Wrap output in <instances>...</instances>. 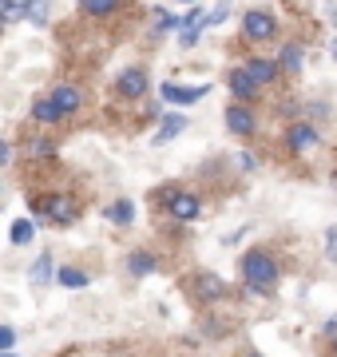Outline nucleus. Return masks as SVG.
<instances>
[{"label": "nucleus", "instance_id": "f257e3e1", "mask_svg": "<svg viewBox=\"0 0 337 357\" xmlns=\"http://www.w3.org/2000/svg\"><path fill=\"white\" fill-rule=\"evenodd\" d=\"M242 278H246L250 290L270 294L274 286H278V266H274V258L266 255V250H250V255L242 258Z\"/></svg>", "mask_w": 337, "mask_h": 357}, {"label": "nucleus", "instance_id": "f03ea898", "mask_svg": "<svg viewBox=\"0 0 337 357\" xmlns=\"http://www.w3.org/2000/svg\"><path fill=\"white\" fill-rule=\"evenodd\" d=\"M242 32H246L250 40H274L278 36V24H274L270 13H262V8H250L246 16H242Z\"/></svg>", "mask_w": 337, "mask_h": 357}, {"label": "nucleus", "instance_id": "7ed1b4c3", "mask_svg": "<svg viewBox=\"0 0 337 357\" xmlns=\"http://www.w3.org/2000/svg\"><path fill=\"white\" fill-rule=\"evenodd\" d=\"M163 203H167V211L179 218V222L198 218V195H191V191H167L163 195Z\"/></svg>", "mask_w": 337, "mask_h": 357}, {"label": "nucleus", "instance_id": "20e7f679", "mask_svg": "<svg viewBox=\"0 0 337 357\" xmlns=\"http://www.w3.org/2000/svg\"><path fill=\"white\" fill-rule=\"evenodd\" d=\"M322 143V135H318V128H310V123H294V128H285V151H310V147H318Z\"/></svg>", "mask_w": 337, "mask_h": 357}, {"label": "nucleus", "instance_id": "39448f33", "mask_svg": "<svg viewBox=\"0 0 337 357\" xmlns=\"http://www.w3.org/2000/svg\"><path fill=\"white\" fill-rule=\"evenodd\" d=\"M40 211L52 218V222H60V227H64V222H76V203L64 199V195H44V199H40Z\"/></svg>", "mask_w": 337, "mask_h": 357}, {"label": "nucleus", "instance_id": "423d86ee", "mask_svg": "<svg viewBox=\"0 0 337 357\" xmlns=\"http://www.w3.org/2000/svg\"><path fill=\"white\" fill-rule=\"evenodd\" d=\"M258 88L262 84L250 76V68H234L230 72V91H234V100L238 103H254L258 100Z\"/></svg>", "mask_w": 337, "mask_h": 357}, {"label": "nucleus", "instance_id": "0eeeda50", "mask_svg": "<svg viewBox=\"0 0 337 357\" xmlns=\"http://www.w3.org/2000/svg\"><path fill=\"white\" fill-rule=\"evenodd\" d=\"M116 91L127 96V100H143V96H147V76H143V68H127V72L116 79Z\"/></svg>", "mask_w": 337, "mask_h": 357}, {"label": "nucleus", "instance_id": "6e6552de", "mask_svg": "<svg viewBox=\"0 0 337 357\" xmlns=\"http://www.w3.org/2000/svg\"><path fill=\"white\" fill-rule=\"evenodd\" d=\"M195 294L203 298V302H219V298H226V282L219 278V274H195Z\"/></svg>", "mask_w": 337, "mask_h": 357}, {"label": "nucleus", "instance_id": "1a4fd4ad", "mask_svg": "<svg viewBox=\"0 0 337 357\" xmlns=\"http://www.w3.org/2000/svg\"><path fill=\"white\" fill-rule=\"evenodd\" d=\"M226 128H230L234 135H254V112L242 107V103H230V107H226Z\"/></svg>", "mask_w": 337, "mask_h": 357}, {"label": "nucleus", "instance_id": "9d476101", "mask_svg": "<svg viewBox=\"0 0 337 357\" xmlns=\"http://www.w3.org/2000/svg\"><path fill=\"white\" fill-rule=\"evenodd\" d=\"M159 96L167 103H195V100H203V96H210V88L207 84H198V88H179V84H163L159 88Z\"/></svg>", "mask_w": 337, "mask_h": 357}, {"label": "nucleus", "instance_id": "9b49d317", "mask_svg": "<svg viewBox=\"0 0 337 357\" xmlns=\"http://www.w3.org/2000/svg\"><path fill=\"white\" fill-rule=\"evenodd\" d=\"M278 68L290 72V76H298V72H301V44H298V40L282 44V52H278Z\"/></svg>", "mask_w": 337, "mask_h": 357}, {"label": "nucleus", "instance_id": "f8f14e48", "mask_svg": "<svg viewBox=\"0 0 337 357\" xmlns=\"http://www.w3.org/2000/svg\"><path fill=\"white\" fill-rule=\"evenodd\" d=\"M32 119H36V123H60V119H64V112H60V103L48 96V100L32 103Z\"/></svg>", "mask_w": 337, "mask_h": 357}, {"label": "nucleus", "instance_id": "ddd939ff", "mask_svg": "<svg viewBox=\"0 0 337 357\" xmlns=\"http://www.w3.org/2000/svg\"><path fill=\"white\" fill-rule=\"evenodd\" d=\"M127 270H131V274H139V278H143V274H155L159 258L147 255V250H131V255H127Z\"/></svg>", "mask_w": 337, "mask_h": 357}, {"label": "nucleus", "instance_id": "4468645a", "mask_svg": "<svg viewBox=\"0 0 337 357\" xmlns=\"http://www.w3.org/2000/svg\"><path fill=\"white\" fill-rule=\"evenodd\" d=\"M52 100L60 103V112H64V115H72V112H79V103H84V96H79V88L64 84V88H56V91H52Z\"/></svg>", "mask_w": 337, "mask_h": 357}, {"label": "nucleus", "instance_id": "2eb2a0df", "mask_svg": "<svg viewBox=\"0 0 337 357\" xmlns=\"http://www.w3.org/2000/svg\"><path fill=\"white\" fill-rule=\"evenodd\" d=\"M48 282H52V255H40L36 262H32V286L44 290Z\"/></svg>", "mask_w": 337, "mask_h": 357}, {"label": "nucleus", "instance_id": "dca6fc26", "mask_svg": "<svg viewBox=\"0 0 337 357\" xmlns=\"http://www.w3.org/2000/svg\"><path fill=\"white\" fill-rule=\"evenodd\" d=\"M182 128H187V119H182V115H167V119L159 123V135H155V143H171V139H175V135H179Z\"/></svg>", "mask_w": 337, "mask_h": 357}, {"label": "nucleus", "instance_id": "f3484780", "mask_svg": "<svg viewBox=\"0 0 337 357\" xmlns=\"http://www.w3.org/2000/svg\"><path fill=\"white\" fill-rule=\"evenodd\" d=\"M107 218H111L116 227H131V218H135V206H131L127 199H119V203L107 206Z\"/></svg>", "mask_w": 337, "mask_h": 357}, {"label": "nucleus", "instance_id": "a211bd4d", "mask_svg": "<svg viewBox=\"0 0 337 357\" xmlns=\"http://www.w3.org/2000/svg\"><path fill=\"white\" fill-rule=\"evenodd\" d=\"M246 68H250V76L258 79V84H270V79L278 76V72H282V68H278V64H270V60H250Z\"/></svg>", "mask_w": 337, "mask_h": 357}, {"label": "nucleus", "instance_id": "6ab92c4d", "mask_svg": "<svg viewBox=\"0 0 337 357\" xmlns=\"http://www.w3.org/2000/svg\"><path fill=\"white\" fill-rule=\"evenodd\" d=\"M32 234H36V222H32V218H16V222H13V243L16 246L32 243Z\"/></svg>", "mask_w": 337, "mask_h": 357}, {"label": "nucleus", "instance_id": "aec40b11", "mask_svg": "<svg viewBox=\"0 0 337 357\" xmlns=\"http://www.w3.org/2000/svg\"><path fill=\"white\" fill-rule=\"evenodd\" d=\"M79 8H84L88 16H107V13L119 8V0H79Z\"/></svg>", "mask_w": 337, "mask_h": 357}, {"label": "nucleus", "instance_id": "412c9836", "mask_svg": "<svg viewBox=\"0 0 337 357\" xmlns=\"http://www.w3.org/2000/svg\"><path fill=\"white\" fill-rule=\"evenodd\" d=\"M56 278H60V286H72V290L88 286V274H84V270H76V266H64L60 274H56Z\"/></svg>", "mask_w": 337, "mask_h": 357}, {"label": "nucleus", "instance_id": "4be33fe9", "mask_svg": "<svg viewBox=\"0 0 337 357\" xmlns=\"http://www.w3.org/2000/svg\"><path fill=\"white\" fill-rule=\"evenodd\" d=\"M0 13H4V20H8V24H13L16 16L24 13V4H16V0H0Z\"/></svg>", "mask_w": 337, "mask_h": 357}, {"label": "nucleus", "instance_id": "5701e85b", "mask_svg": "<svg viewBox=\"0 0 337 357\" xmlns=\"http://www.w3.org/2000/svg\"><path fill=\"white\" fill-rule=\"evenodd\" d=\"M198 32H203V24H195V28H179V44H182V48L198 44Z\"/></svg>", "mask_w": 337, "mask_h": 357}, {"label": "nucleus", "instance_id": "b1692460", "mask_svg": "<svg viewBox=\"0 0 337 357\" xmlns=\"http://www.w3.org/2000/svg\"><path fill=\"white\" fill-rule=\"evenodd\" d=\"M226 16H230V4H219L214 13H207V28H214V24H226Z\"/></svg>", "mask_w": 337, "mask_h": 357}, {"label": "nucleus", "instance_id": "393cba45", "mask_svg": "<svg viewBox=\"0 0 337 357\" xmlns=\"http://www.w3.org/2000/svg\"><path fill=\"white\" fill-rule=\"evenodd\" d=\"M325 255L337 262V227H329V234H325Z\"/></svg>", "mask_w": 337, "mask_h": 357}, {"label": "nucleus", "instance_id": "a878e982", "mask_svg": "<svg viewBox=\"0 0 337 357\" xmlns=\"http://www.w3.org/2000/svg\"><path fill=\"white\" fill-rule=\"evenodd\" d=\"M28 155H52V143H48V139H36L32 147H28Z\"/></svg>", "mask_w": 337, "mask_h": 357}, {"label": "nucleus", "instance_id": "bb28decb", "mask_svg": "<svg viewBox=\"0 0 337 357\" xmlns=\"http://www.w3.org/2000/svg\"><path fill=\"white\" fill-rule=\"evenodd\" d=\"M13 342H16L13 330H0V345H4V354H13Z\"/></svg>", "mask_w": 337, "mask_h": 357}, {"label": "nucleus", "instance_id": "cd10ccee", "mask_svg": "<svg viewBox=\"0 0 337 357\" xmlns=\"http://www.w3.org/2000/svg\"><path fill=\"white\" fill-rule=\"evenodd\" d=\"M238 163H242V171H254V167H258V159H254L250 151H242V155H238Z\"/></svg>", "mask_w": 337, "mask_h": 357}, {"label": "nucleus", "instance_id": "c85d7f7f", "mask_svg": "<svg viewBox=\"0 0 337 357\" xmlns=\"http://www.w3.org/2000/svg\"><path fill=\"white\" fill-rule=\"evenodd\" d=\"M322 330L329 333V337H337V318H329V321H325V326H322Z\"/></svg>", "mask_w": 337, "mask_h": 357}, {"label": "nucleus", "instance_id": "c756f323", "mask_svg": "<svg viewBox=\"0 0 337 357\" xmlns=\"http://www.w3.org/2000/svg\"><path fill=\"white\" fill-rule=\"evenodd\" d=\"M334 60H337V44H334Z\"/></svg>", "mask_w": 337, "mask_h": 357}, {"label": "nucleus", "instance_id": "7c9ffc66", "mask_svg": "<svg viewBox=\"0 0 337 357\" xmlns=\"http://www.w3.org/2000/svg\"><path fill=\"white\" fill-rule=\"evenodd\" d=\"M246 357H262V354H246Z\"/></svg>", "mask_w": 337, "mask_h": 357}, {"label": "nucleus", "instance_id": "2f4dec72", "mask_svg": "<svg viewBox=\"0 0 337 357\" xmlns=\"http://www.w3.org/2000/svg\"><path fill=\"white\" fill-rule=\"evenodd\" d=\"M334 354H337V342H334Z\"/></svg>", "mask_w": 337, "mask_h": 357}, {"label": "nucleus", "instance_id": "473e14b6", "mask_svg": "<svg viewBox=\"0 0 337 357\" xmlns=\"http://www.w3.org/2000/svg\"><path fill=\"white\" fill-rule=\"evenodd\" d=\"M4 357H16V354H4Z\"/></svg>", "mask_w": 337, "mask_h": 357}, {"label": "nucleus", "instance_id": "72a5a7b5", "mask_svg": "<svg viewBox=\"0 0 337 357\" xmlns=\"http://www.w3.org/2000/svg\"><path fill=\"white\" fill-rule=\"evenodd\" d=\"M182 4H187V0H182ZM191 4H195V0H191Z\"/></svg>", "mask_w": 337, "mask_h": 357}]
</instances>
